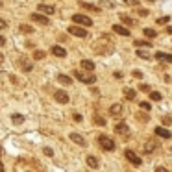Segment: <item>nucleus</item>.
Wrapping results in <instances>:
<instances>
[{
    "instance_id": "obj_1",
    "label": "nucleus",
    "mask_w": 172,
    "mask_h": 172,
    "mask_svg": "<svg viewBox=\"0 0 172 172\" xmlns=\"http://www.w3.org/2000/svg\"><path fill=\"white\" fill-rule=\"evenodd\" d=\"M93 50L96 54H111L113 52V41L109 39V35H102L98 41L93 43Z\"/></svg>"
},
{
    "instance_id": "obj_2",
    "label": "nucleus",
    "mask_w": 172,
    "mask_h": 172,
    "mask_svg": "<svg viewBox=\"0 0 172 172\" xmlns=\"http://www.w3.org/2000/svg\"><path fill=\"white\" fill-rule=\"evenodd\" d=\"M98 144H100L102 150H106V152L115 150V141L109 135H98Z\"/></svg>"
},
{
    "instance_id": "obj_3",
    "label": "nucleus",
    "mask_w": 172,
    "mask_h": 172,
    "mask_svg": "<svg viewBox=\"0 0 172 172\" xmlns=\"http://www.w3.org/2000/svg\"><path fill=\"white\" fill-rule=\"evenodd\" d=\"M72 20H74L76 24H82V26H91L93 24V19H89L87 15H82V13L72 15Z\"/></svg>"
},
{
    "instance_id": "obj_4",
    "label": "nucleus",
    "mask_w": 172,
    "mask_h": 172,
    "mask_svg": "<svg viewBox=\"0 0 172 172\" xmlns=\"http://www.w3.org/2000/svg\"><path fill=\"white\" fill-rule=\"evenodd\" d=\"M154 150H159V141L152 137V139L146 141V144H144V152H146V154H152Z\"/></svg>"
},
{
    "instance_id": "obj_5",
    "label": "nucleus",
    "mask_w": 172,
    "mask_h": 172,
    "mask_svg": "<svg viewBox=\"0 0 172 172\" xmlns=\"http://www.w3.org/2000/svg\"><path fill=\"white\" fill-rule=\"evenodd\" d=\"M74 76H76L80 82H83V83H94V82H96V78H94L93 74H85V72H80V70L74 72Z\"/></svg>"
},
{
    "instance_id": "obj_6",
    "label": "nucleus",
    "mask_w": 172,
    "mask_h": 172,
    "mask_svg": "<svg viewBox=\"0 0 172 172\" xmlns=\"http://www.w3.org/2000/svg\"><path fill=\"white\" fill-rule=\"evenodd\" d=\"M32 20L37 22V24H41V26H48V24H50V19H48L46 15H43V13H33Z\"/></svg>"
},
{
    "instance_id": "obj_7",
    "label": "nucleus",
    "mask_w": 172,
    "mask_h": 172,
    "mask_svg": "<svg viewBox=\"0 0 172 172\" xmlns=\"http://www.w3.org/2000/svg\"><path fill=\"white\" fill-rule=\"evenodd\" d=\"M124 156H126V159H128L132 165H135V167H139V165L142 163V161H141V157H139L133 150H126V152H124Z\"/></svg>"
},
{
    "instance_id": "obj_8",
    "label": "nucleus",
    "mask_w": 172,
    "mask_h": 172,
    "mask_svg": "<svg viewBox=\"0 0 172 172\" xmlns=\"http://www.w3.org/2000/svg\"><path fill=\"white\" fill-rule=\"evenodd\" d=\"M115 132H117L118 135H124V139H128V137H130V128L124 124V122H118V124L115 126Z\"/></svg>"
},
{
    "instance_id": "obj_9",
    "label": "nucleus",
    "mask_w": 172,
    "mask_h": 172,
    "mask_svg": "<svg viewBox=\"0 0 172 172\" xmlns=\"http://www.w3.org/2000/svg\"><path fill=\"white\" fill-rule=\"evenodd\" d=\"M54 98H56V100H58V102H59V104H67V102H68V100H70V98H68V94H67V93H65V91H61V89H59V91H56V93H54Z\"/></svg>"
},
{
    "instance_id": "obj_10",
    "label": "nucleus",
    "mask_w": 172,
    "mask_h": 172,
    "mask_svg": "<svg viewBox=\"0 0 172 172\" xmlns=\"http://www.w3.org/2000/svg\"><path fill=\"white\" fill-rule=\"evenodd\" d=\"M68 33L76 35V37H87V32H85L82 26H70V28H68Z\"/></svg>"
},
{
    "instance_id": "obj_11",
    "label": "nucleus",
    "mask_w": 172,
    "mask_h": 172,
    "mask_svg": "<svg viewBox=\"0 0 172 172\" xmlns=\"http://www.w3.org/2000/svg\"><path fill=\"white\" fill-rule=\"evenodd\" d=\"M154 58L157 61H165V63H172V54H165V52H156Z\"/></svg>"
},
{
    "instance_id": "obj_12",
    "label": "nucleus",
    "mask_w": 172,
    "mask_h": 172,
    "mask_svg": "<svg viewBox=\"0 0 172 172\" xmlns=\"http://www.w3.org/2000/svg\"><path fill=\"white\" fill-rule=\"evenodd\" d=\"M113 32H115V33H118V35L130 37V30H128V28H124L122 24H115V26H113Z\"/></svg>"
},
{
    "instance_id": "obj_13",
    "label": "nucleus",
    "mask_w": 172,
    "mask_h": 172,
    "mask_svg": "<svg viewBox=\"0 0 172 172\" xmlns=\"http://www.w3.org/2000/svg\"><path fill=\"white\" fill-rule=\"evenodd\" d=\"M52 54H54L56 58H65V56H67V50H65L63 46L56 44V46H52Z\"/></svg>"
},
{
    "instance_id": "obj_14",
    "label": "nucleus",
    "mask_w": 172,
    "mask_h": 172,
    "mask_svg": "<svg viewBox=\"0 0 172 172\" xmlns=\"http://www.w3.org/2000/svg\"><path fill=\"white\" fill-rule=\"evenodd\" d=\"M122 111H124V107H122L120 104H113V106L109 107V113H111L113 117H120V115H122Z\"/></svg>"
},
{
    "instance_id": "obj_15",
    "label": "nucleus",
    "mask_w": 172,
    "mask_h": 172,
    "mask_svg": "<svg viewBox=\"0 0 172 172\" xmlns=\"http://www.w3.org/2000/svg\"><path fill=\"white\" fill-rule=\"evenodd\" d=\"M156 135H157V137H163V139H170V137H172V133H170L168 130L161 128V126H157V128H156Z\"/></svg>"
},
{
    "instance_id": "obj_16",
    "label": "nucleus",
    "mask_w": 172,
    "mask_h": 172,
    "mask_svg": "<svg viewBox=\"0 0 172 172\" xmlns=\"http://www.w3.org/2000/svg\"><path fill=\"white\" fill-rule=\"evenodd\" d=\"M70 139L74 141L76 144H80V146H85V144H87V141H85V139H83L80 133H70Z\"/></svg>"
},
{
    "instance_id": "obj_17",
    "label": "nucleus",
    "mask_w": 172,
    "mask_h": 172,
    "mask_svg": "<svg viewBox=\"0 0 172 172\" xmlns=\"http://www.w3.org/2000/svg\"><path fill=\"white\" fill-rule=\"evenodd\" d=\"M80 65H82L87 72H93V70H94V63H93L91 59H82V61H80Z\"/></svg>"
},
{
    "instance_id": "obj_18",
    "label": "nucleus",
    "mask_w": 172,
    "mask_h": 172,
    "mask_svg": "<svg viewBox=\"0 0 172 172\" xmlns=\"http://www.w3.org/2000/svg\"><path fill=\"white\" fill-rule=\"evenodd\" d=\"M19 67H22V70H26V72L32 70V63H28L26 58H20V59H19Z\"/></svg>"
},
{
    "instance_id": "obj_19",
    "label": "nucleus",
    "mask_w": 172,
    "mask_h": 172,
    "mask_svg": "<svg viewBox=\"0 0 172 172\" xmlns=\"http://www.w3.org/2000/svg\"><path fill=\"white\" fill-rule=\"evenodd\" d=\"M39 11H43V13H46V15H52L56 9H54V6H48V4H39Z\"/></svg>"
},
{
    "instance_id": "obj_20",
    "label": "nucleus",
    "mask_w": 172,
    "mask_h": 172,
    "mask_svg": "<svg viewBox=\"0 0 172 172\" xmlns=\"http://www.w3.org/2000/svg\"><path fill=\"white\" fill-rule=\"evenodd\" d=\"M93 122H94L96 126H106V124H107L106 118H104V117H100V115H93Z\"/></svg>"
},
{
    "instance_id": "obj_21",
    "label": "nucleus",
    "mask_w": 172,
    "mask_h": 172,
    "mask_svg": "<svg viewBox=\"0 0 172 172\" xmlns=\"http://www.w3.org/2000/svg\"><path fill=\"white\" fill-rule=\"evenodd\" d=\"M135 118H137L139 122H148V120H150L148 113H142V111H137V113H135Z\"/></svg>"
},
{
    "instance_id": "obj_22",
    "label": "nucleus",
    "mask_w": 172,
    "mask_h": 172,
    "mask_svg": "<svg viewBox=\"0 0 172 172\" xmlns=\"http://www.w3.org/2000/svg\"><path fill=\"white\" fill-rule=\"evenodd\" d=\"M118 19L122 20V24H126V26H133V24H135V20H133V19H130L128 15H120Z\"/></svg>"
},
{
    "instance_id": "obj_23",
    "label": "nucleus",
    "mask_w": 172,
    "mask_h": 172,
    "mask_svg": "<svg viewBox=\"0 0 172 172\" xmlns=\"http://www.w3.org/2000/svg\"><path fill=\"white\" fill-rule=\"evenodd\" d=\"M82 8H85V9L93 11V13H100V8L98 6H93V4H87V2H82Z\"/></svg>"
},
{
    "instance_id": "obj_24",
    "label": "nucleus",
    "mask_w": 172,
    "mask_h": 172,
    "mask_svg": "<svg viewBox=\"0 0 172 172\" xmlns=\"http://www.w3.org/2000/svg\"><path fill=\"white\" fill-rule=\"evenodd\" d=\"M58 82H61V83H65V85H70V83H72V78H68L67 74H59V76H58Z\"/></svg>"
},
{
    "instance_id": "obj_25",
    "label": "nucleus",
    "mask_w": 172,
    "mask_h": 172,
    "mask_svg": "<svg viewBox=\"0 0 172 172\" xmlns=\"http://www.w3.org/2000/svg\"><path fill=\"white\" fill-rule=\"evenodd\" d=\"M87 165H89L91 168H98V159H96L94 156H89V157H87Z\"/></svg>"
},
{
    "instance_id": "obj_26",
    "label": "nucleus",
    "mask_w": 172,
    "mask_h": 172,
    "mask_svg": "<svg viewBox=\"0 0 172 172\" xmlns=\"http://www.w3.org/2000/svg\"><path fill=\"white\" fill-rule=\"evenodd\" d=\"M144 35L148 37V39H156V35H157V32L154 30V28H144Z\"/></svg>"
},
{
    "instance_id": "obj_27",
    "label": "nucleus",
    "mask_w": 172,
    "mask_h": 172,
    "mask_svg": "<svg viewBox=\"0 0 172 172\" xmlns=\"http://www.w3.org/2000/svg\"><path fill=\"white\" fill-rule=\"evenodd\" d=\"M19 32H22V33H33V28L28 26V24H20V26H19Z\"/></svg>"
},
{
    "instance_id": "obj_28",
    "label": "nucleus",
    "mask_w": 172,
    "mask_h": 172,
    "mask_svg": "<svg viewBox=\"0 0 172 172\" xmlns=\"http://www.w3.org/2000/svg\"><path fill=\"white\" fill-rule=\"evenodd\" d=\"M124 96L128 98V100H135V91L128 87V89H124Z\"/></svg>"
},
{
    "instance_id": "obj_29",
    "label": "nucleus",
    "mask_w": 172,
    "mask_h": 172,
    "mask_svg": "<svg viewBox=\"0 0 172 172\" xmlns=\"http://www.w3.org/2000/svg\"><path fill=\"white\" fill-rule=\"evenodd\" d=\"M133 44H135V46H144V48H150V46H152V44H150L148 41H141V39H137V41H135Z\"/></svg>"
},
{
    "instance_id": "obj_30",
    "label": "nucleus",
    "mask_w": 172,
    "mask_h": 172,
    "mask_svg": "<svg viewBox=\"0 0 172 172\" xmlns=\"http://www.w3.org/2000/svg\"><path fill=\"white\" fill-rule=\"evenodd\" d=\"M46 56V52H43V50H35L33 52V59H43Z\"/></svg>"
},
{
    "instance_id": "obj_31",
    "label": "nucleus",
    "mask_w": 172,
    "mask_h": 172,
    "mask_svg": "<svg viewBox=\"0 0 172 172\" xmlns=\"http://www.w3.org/2000/svg\"><path fill=\"white\" fill-rule=\"evenodd\" d=\"M150 98H152L154 102H159V100H161V93H156V91H152V93H150Z\"/></svg>"
},
{
    "instance_id": "obj_32",
    "label": "nucleus",
    "mask_w": 172,
    "mask_h": 172,
    "mask_svg": "<svg viewBox=\"0 0 172 172\" xmlns=\"http://www.w3.org/2000/svg\"><path fill=\"white\" fill-rule=\"evenodd\" d=\"M137 56L142 58V59H150V54H148V52H144V50H137Z\"/></svg>"
},
{
    "instance_id": "obj_33",
    "label": "nucleus",
    "mask_w": 172,
    "mask_h": 172,
    "mask_svg": "<svg viewBox=\"0 0 172 172\" xmlns=\"http://www.w3.org/2000/svg\"><path fill=\"white\" fill-rule=\"evenodd\" d=\"M11 118H13L15 124H20V122H24V117H22V115H13Z\"/></svg>"
},
{
    "instance_id": "obj_34",
    "label": "nucleus",
    "mask_w": 172,
    "mask_h": 172,
    "mask_svg": "<svg viewBox=\"0 0 172 172\" xmlns=\"http://www.w3.org/2000/svg\"><path fill=\"white\" fill-rule=\"evenodd\" d=\"M168 20H170V17H159L157 19V24H167Z\"/></svg>"
},
{
    "instance_id": "obj_35",
    "label": "nucleus",
    "mask_w": 172,
    "mask_h": 172,
    "mask_svg": "<svg viewBox=\"0 0 172 172\" xmlns=\"http://www.w3.org/2000/svg\"><path fill=\"white\" fill-rule=\"evenodd\" d=\"M139 106H141V107H142V109H144V111H150V109H152V107H150V104H148V102H141V104H139Z\"/></svg>"
},
{
    "instance_id": "obj_36",
    "label": "nucleus",
    "mask_w": 172,
    "mask_h": 172,
    "mask_svg": "<svg viewBox=\"0 0 172 172\" xmlns=\"http://www.w3.org/2000/svg\"><path fill=\"white\" fill-rule=\"evenodd\" d=\"M163 124L165 126H170L172 124V117H163Z\"/></svg>"
},
{
    "instance_id": "obj_37",
    "label": "nucleus",
    "mask_w": 172,
    "mask_h": 172,
    "mask_svg": "<svg viewBox=\"0 0 172 172\" xmlns=\"http://www.w3.org/2000/svg\"><path fill=\"white\" fill-rule=\"evenodd\" d=\"M139 91H144V93H148V91H150V85L142 83V85H139Z\"/></svg>"
},
{
    "instance_id": "obj_38",
    "label": "nucleus",
    "mask_w": 172,
    "mask_h": 172,
    "mask_svg": "<svg viewBox=\"0 0 172 172\" xmlns=\"http://www.w3.org/2000/svg\"><path fill=\"white\" fill-rule=\"evenodd\" d=\"M132 74H133V78H142V72L141 70H133Z\"/></svg>"
},
{
    "instance_id": "obj_39",
    "label": "nucleus",
    "mask_w": 172,
    "mask_h": 172,
    "mask_svg": "<svg viewBox=\"0 0 172 172\" xmlns=\"http://www.w3.org/2000/svg\"><path fill=\"white\" fill-rule=\"evenodd\" d=\"M139 15H141V17H146V15H148V9H144V8H141V9H139Z\"/></svg>"
},
{
    "instance_id": "obj_40",
    "label": "nucleus",
    "mask_w": 172,
    "mask_h": 172,
    "mask_svg": "<svg viewBox=\"0 0 172 172\" xmlns=\"http://www.w3.org/2000/svg\"><path fill=\"white\" fill-rule=\"evenodd\" d=\"M6 26H8V22H6L4 19H0V30H4Z\"/></svg>"
},
{
    "instance_id": "obj_41",
    "label": "nucleus",
    "mask_w": 172,
    "mask_h": 172,
    "mask_svg": "<svg viewBox=\"0 0 172 172\" xmlns=\"http://www.w3.org/2000/svg\"><path fill=\"white\" fill-rule=\"evenodd\" d=\"M43 152H44V154H46V156H50V157H52V156H54V152H52V148H44V150H43Z\"/></svg>"
},
{
    "instance_id": "obj_42",
    "label": "nucleus",
    "mask_w": 172,
    "mask_h": 172,
    "mask_svg": "<svg viewBox=\"0 0 172 172\" xmlns=\"http://www.w3.org/2000/svg\"><path fill=\"white\" fill-rule=\"evenodd\" d=\"M124 4H128V6H135V4H137V0H124Z\"/></svg>"
},
{
    "instance_id": "obj_43",
    "label": "nucleus",
    "mask_w": 172,
    "mask_h": 172,
    "mask_svg": "<svg viewBox=\"0 0 172 172\" xmlns=\"http://www.w3.org/2000/svg\"><path fill=\"white\" fill-rule=\"evenodd\" d=\"M74 120H76V122H82V115H78V113H74Z\"/></svg>"
},
{
    "instance_id": "obj_44",
    "label": "nucleus",
    "mask_w": 172,
    "mask_h": 172,
    "mask_svg": "<svg viewBox=\"0 0 172 172\" xmlns=\"http://www.w3.org/2000/svg\"><path fill=\"white\" fill-rule=\"evenodd\" d=\"M156 172H168V170H167L165 167H157V168H156Z\"/></svg>"
},
{
    "instance_id": "obj_45",
    "label": "nucleus",
    "mask_w": 172,
    "mask_h": 172,
    "mask_svg": "<svg viewBox=\"0 0 172 172\" xmlns=\"http://www.w3.org/2000/svg\"><path fill=\"white\" fill-rule=\"evenodd\" d=\"M4 44H6V39H4L2 35H0V46H4Z\"/></svg>"
},
{
    "instance_id": "obj_46",
    "label": "nucleus",
    "mask_w": 172,
    "mask_h": 172,
    "mask_svg": "<svg viewBox=\"0 0 172 172\" xmlns=\"http://www.w3.org/2000/svg\"><path fill=\"white\" fill-rule=\"evenodd\" d=\"M167 33H172V26H167Z\"/></svg>"
},
{
    "instance_id": "obj_47",
    "label": "nucleus",
    "mask_w": 172,
    "mask_h": 172,
    "mask_svg": "<svg viewBox=\"0 0 172 172\" xmlns=\"http://www.w3.org/2000/svg\"><path fill=\"white\" fill-rule=\"evenodd\" d=\"M2 63H4V56H2V54H0V65H2Z\"/></svg>"
},
{
    "instance_id": "obj_48",
    "label": "nucleus",
    "mask_w": 172,
    "mask_h": 172,
    "mask_svg": "<svg viewBox=\"0 0 172 172\" xmlns=\"http://www.w3.org/2000/svg\"><path fill=\"white\" fill-rule=\"evenodd\" d=\"M0 172H4V165L2 163H0Z\"/></svg>"
},
{
    "instance_id": "obj_49",
    "label": "nucleus",
    "mask_w": 172,
    "mask_h": 172,
    "mask_svg": "<svg viewBox=\"0 0 172 172\" xmlns=\"http://www.w3.org/2000/svg\"><path fill=\"white\" fill-rule=\"evenodd\" d=\"M0 156H2V146H0Z\"/></svg>"
},
{
    "instance_id": "obj_50",
    "label": "nucleus",
    "mask_w": 172,
    "mask_h": 172,
    "mask_svg": "<svg viewBox=\"0 0 172 172\" xmlns=\"http://www.w3.org/2000/svg\"><path fill=\"white\" fill-rule=\"evenodd\" d=\"M0 8H2V2H0Z\"/></svg>"
}]
</instances>
